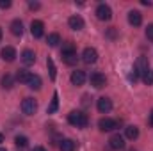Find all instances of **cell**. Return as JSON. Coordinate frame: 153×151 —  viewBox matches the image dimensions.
Listing matches in <instances>:
<instances>
[{
	"instance_id": "obj_37",
	"label": "cell",
	"mask_w": 153,
	"mask_h": 151,
	"mask_svg": "<svg viewBox=\"0 0 153 151\" xmlns=\"http://www.w3.org/2000/svg\"><path fill=\"white\" fill-rule=\"evenodd\" d=\"M2 142H4V135L0 133V144H2Z\"/></svg>"
},
{
	"instance_id": "obj_4",
	"label": "cell",
	"mask_w": 153,
	"mask_h": 151,
	"mask_svg": "<svg viewBox=\"0 0 153 151\" xmlns=\"http://www.w3.org/2000/svg\"><path fill=\"white\" fill-rule=\"evenodd\" d=\"M36 110H38V101L34 98H25L22 101V112L23 114L32 115V114H36Z\"/></svg>"
},
{
	"instance_id": "obj_23",
	"label": "cell",
	"mask_w": 153,
	"mask_h": 151,
	"mask_svg": "<svg viewBox=\"0 0 153 151\" xmlns=\"http://www.w3.org/2000/svg\"><path fill=\"white\" fill-rule=\"evenodd\" d=\"M57 109H59V94L57 93H53V96H52V103H50V107H48V114H55L57 112Z\"/></svg>"
},
{
	"instance_id": "obj_39",
	"label": "cell",
	"mask_w": 153,
	"mask_h": 151,
	"mask_svg": "<svg viewBox=\"0 0 153 151\" xmlns=\"http://www.w3.org/2000/svg\"><path fill=\"white\" fill-rule=\"evenodd\" d=\"M0 151H7V150H4V148H0Z\"/></svg>"
},
{
	"instance_id": "obj_30",
	"label": "cell",
	"mask_w": 153,
	"mask_h": 151,
	"mask_svg": "<svg viewBox=\"0 0 153 151\" xmlns=\"http://www.w3.org/2000/svg\"><path fill=\"white\" fill-rule=\"evenodd\" d=\"M146 38L150 39V41H153V23H150L146 27Z\"/></svg>"
},
{
	"instance_id": "obj_10",
	"label": "cell",
	"mask_w": 153,
	"mask_h": 151,
	"mask_svg": "<svg viewBox=\"0 0 153 151\" xmlns=\"http://www.w3.org/2000/svg\"><path fill=\"white\" fill-rule=\"evenodd\" d=\"M68 25H70V29H73V30H82L85 23H84V18H82L80 14H73V16H70Z\"/></svg>"
},
{
	"instance_id": "obj_24",
	"label": "cell",
	"mask_w": 153,
	"mask_h": 151,
	"mask_svg": "<svg viewBox=\"0 0 153 151\" xmlns=\"http://www.w3.org/2000/svg\"><path fill=\"white\" fill-rule=\"evenodd\" d=\"M0 84H2V87H4V89H11V87H13V84H14V78L9 75V73H5V75L2 76Z\"/></svg>"
},
{
	"instance_id": "obj_3",
	"label": "cell",
	"mask_w": 153,
	"mask_h": 151,
	"mask_svg": "<svg viewBox=\"0 0 153 151\" xmlns=\"http://www.w3.org/2000/svg\"><path fill=\"white\" fill-rule=\"evenodd\" d=\"M119 126V121H114V119H111V117H102L100 121H98V128L102 130V132H112Z\"/></svg>"
},
{
	"instance_id": "obj_1",
	"label": "cell",
	"mask_w": 153,
	"mask_h": 151,
	"mask_svg": "<svg viewBox=\"0 0 153 151\" xmlns=\"http://www.w3.org/2000/svg\"><path fill=\"white\" fill-rule=\"evenodd\" d=\"M68 121H70V124H73L76 128H85L89 124L87 114H84L82 110H71L68 114Z\"/></svg>"
},
{
	"instance_id": "obj_7",
	"label": "cell",
	"mask_w": 153,
	"mask_h": 151,
	"mask_svg": "<svg viewBox=\"0 0 153 151\" xmlns=\"http://www.w3.org/2000/svg\"><path fill=\"white\" fill-rule=\"evenodd\" d=\"M82 61H84L85 64H94V62L98 61V52H96V48H85V50L82 52Z\"/></svg>"
},
{
	"instance_id": "obj_28",
	"label": "cell",
	"mask_w": 153,
	"mask_h": 151,
	"mask_svg": "<svg viewBox=\"0 0 153 151\" xmlns=\"http://www.w3.org/2000/svg\"><path fill=\"white\" fill-rule=\"evenodd\" d=\"M143 82H144L146 85H153V71H152V70H150L146 75L143 76Z\"/></svg>"
},
{
	"instance_id": "obj_14",
	"label": "cell",
	"mask_w": 153,
	"mask_h": 151,
	"mask_svg": "<svg viewBox=\"0 0 153 151\" xmlns=\"http://www.w3.org/2000/svg\"><path fill=\"white\" fill-rule=\"evenodd\" d=\"M22 62H23L25 66H32V64L36 62V53H34L32 50H23V52H22Z\"/></svg>"
},
{
	"instance_id": "obj_17",
	"label": "cell",
	"mask_w": 153,
	"mask_h": 151,
	"mask_svg": "<svg viewBox=\"0 0 153 151\" xmlns=\"http://www.w3.org/2000/svg\"><path fill=\"white\" fill-rule=\"evenodd\" d=\"M41 76L39 75H30L29 78V82H27V85H29V89H32V91H39L41 89Z\"/></svg>"
},
{
	"instance_id": "obj_9",
	"label": "cell",
	"mask_w": 153,
	"mask_h": 151,
	"mask_svg": "<svg viewBox=\"0 0 153 151\" xmlns=\"http://www.w3.org/2000/svg\"><path fill=\"white\" fill-rule=\"evenodd\" d=\"M109 146H111V150H114V151L123 150V148H125V137H121L119 133L112 135V137L109 139Z\"/></svg>"
},
{
	"instance_id": "obj_33",
	"label": "cell",
	"mask_w": 153,
	"mask_h": 151,
	"mask_svg": "<svg viewBox=\"0 0 153 151\" xmlns=\"http://www.w3.org/2000/svg\"><path fill=\"white\" fill-rule=\"evenodd\" d=\"M107 36H109V38H114V36H116V30H114V29H111V30H109V34H107Z\"/></svg>"
},
{
	"instance_id": "obj_8",
	"label": "cell",
	"mask_w": 153,
	"mask_h": 151,
	"mask_svg": "<svg viewBox=\"0 0 153 151\" xmlns=\"http://www.w3.org/2000/svg\"><path fill=\"white\" fill-rule=\"evenodd\" d=\"M96 109H98V112H102V114L111 112V110H112V101H111V98H105V96L98 98V101H96Z\"/></svg>"
},
{
	"instance_id": "obj_40",
	"label": "cell",
	"mask_w": 153,
	"mask_h": 151,
	"mask_svg": "<svg viewBox=\"0 0 153 151\" xmlns=\"http://www.w3.org/2000/svg\"><path fill=\"white\" fill-rule=\"evenodd\" d=\"M128 151H137V150H128Z\"/></svg>"
},
{
	"instance_id": "obj_6",
	"label": "cell",
	"mask_w": 153,
	"mask_h": 151,
	"mask_svg": "<svg viewBox=\"0 0 153 151\" xmlns=\"http://www.w3.org/2000/svg\"><path fill=\"white\" fill-rule=\"evenodd\" d=\"M89 82H91V85H93L94 89H102V87L107 85V78H105V75H102V73H98V71L89 76Z\"/></svg>"
},
{
	"instance_id": "obj_38",
	"label": "cell",
	"mask_w": 153,
	"mask_h": 151,
	"mask_svg": "<svg viewBox=\"0 0 153 151\" xmlns=\"http://www.w3.org/2000/svg\"><path fill=\"white\" fill-rule=\"evenodd\" d=\"M0 39H2V29H0Z\"/></svg>"
},
{
	"instance_id": "obj_12",
	"label": "cell",
	"mask_w": 153,
	"mask_h": 151,
	"mask_svg": "<svg viewBox=\"0 0 153 151\" xmlns=\"http://www.w3.org/2000/svg\"><path fill=\"white\" fill-rule=\"evenodd\" d=\"M85 71H82V70H75L71 76H70V80H71V84L73 85H84V82H85Z\"/></svg>"
},
{
	"instance_id": "obj_13",
	"label": "cell",
	"mask_w": 153,
	"mask_h": 151,
	"mask_svg": "<svg viewBox=\"0 0 153 151\" xmlns=\"http://www.w3.org/2000/svg\"><path fill=\"white\" fill-rule=\"evenodd\" d=\"M0 57H2L5 62H13V61L16 59V50H14L13 46H5V48H2V52H0Z\"/></svg>"
},
{
	"instance_id": "obj_2",
	"label": "cell",
	"mask_w": 153,
	"mask_h": 151,
	"mask_svg": "<svg viewBox=\"0 0 153 151\" xmlns=\"http://www.w3.org/2000/svg\"><path fill=\"white\" fill-rule=\"evenodd\" d=\"M96 18L102 20V21H109V20L112 18V9H111V5L100 4V5L96 7Z\"/></svg>"
},
{
	"instance_id": "obj_32",
	"label": "cell",
	"mask_w": 153,
	"mask_h": 151,
	"mask_svg": "<svg viewBox=\"0 0 153 151\" xmlns=\"http://www.w3.org/2000/svg\"><path fill=\"white\" fill-rule=\"evenodd\" d=\"M29 7L30 9H39L41 5H39V2H29Z\"/></svg>"
},
{
	"instance_id": "obj_27",
	"label": "cell",
	"mask_w": 153,
	"mask_h": 151,
	"mask_svg": "<svg viewBox=\"0 0 153 151\" xmlns=\"http://www.w3.org/2000/svg\"><path fill=\"white\" fill-rule=\"evenodd\" d=\"M27 142H29V139H27L25 135H18V137L14 139V144H16L18 148H25V146H27Z\"/></svg>"
},
{
	"instance_id": "obj_5",
	"label": "cell",
	"mask_w": 153,
	"mask_h": 151,
	"mask_svg": "<svg viewBox=\"0 0 153 151\" xmlns=\"http://www.w3.org/2000/svg\"><path fill=\"white\" fill-rule=\"evenodd\" d=\"M135 71H137V75L139 76H144L148 71H150V62H148V57H144V55H141L139 59H137V62H135Z\"/></svg>"
},
{
	"instance_id": "obj_21",
	"label": "cell",
	"mask_w": 153,
	"mask_h": 151,
	"mask_svg": "<svg viewBox=\"0 0 153 151\" xmlns=\"http://www.w3.org/2000/svg\"><path fill=\"white\" fill-rule=\"evenodd\" d=\"M61 53H62V55H68V53H76V48H75V44H73L71 41H66V43H62V48H61Z\"/></svg>"
},
{
	"instance_id": "obj_29",
	"label": "cell",
	"mask_w": 153,
	"mask_h": 151,
	"mask_svg": "<svg viewBox=\"0 0 153 151\" xmlns=\"http://www.w3.org/2000/svg\"><path fill=\"white\" fill-rule=\"evenodd\" d=\"M128 80H130V82H134V84L139 80V75H137L135 68H132V70H130V73H128Z\"/></svg>"
},
{
	"instance_id": "obj_22",
	"label": "cell",
	"mask_w": 153,
	"mask_h": 151,
	"mask_svg": "<svg viewBox=\"0 0 153 151\" xmlns=\"http://www.w3.org/2000/svg\"><path fill=\"white\" fill-rule=\"evenodd\" d=\"M46 66H48L50 78H52V80H55V78H57V68H55V62H53V59H52V57H48V59H46Z\"/></svg>"
},
{
	"instance_id": "obj_19",
	"label": "cell",
	"mask_w": 153,
	"mask_h": 151,
	"mask_svg": "<svg viewBox=\"0 0 153 151\" xmlns=\"http://www.w3.org/2000/svg\"><path fill=\"white\" fill-rule=\"evenodd\" d=\"M11 32H13V36H22L23 34V23L20 20H13L11 21Z\"/></svg>"
},
{
	"instance_id": "obj_20",
	"label": "cell",
	"mask_w": 153,
	"mask_h": 151,
	"mask_svg": "<svg viewBox=\"0 0 153 151\" xmlns=\"http://www.w3.org/2000/svg\"><path fill=\"white\" fill-rule=\"evenodd\" d=\"M30 75H32V73H29L27 70H18V71H16V80H18L20 84H27L29 78H30Z\"/></svg>"
},
{
	"instance_id": "obj_34",
	"label": "cell",
	"mask_w": 153,
	"mask_h": 151,
	"mask_svg": "<svg viewBox=\"0 0 153 151\" xmlns=\"http://www.w3.org/2000/svg\"><path fill=\"white\" fill-rule=\"evenodd\" d=\"M141 4H143V5H148V7H150V5H152V2H150V0H143V2H141Z\"/></svg>"
},
{
	"instance_id": "obj_26",
	"label": "cell",
	"mask_w": 153,
	"mask_h": 151,
	"mask_svg": "<svg viewBox=\"0 0 153 151\" xmlns=\"http://www.w3.org/2000/svg\"><path fill=\"white\" fill-rule=\"evenodd\" d=\"M46 43H48V46H52V48H53V46H57V44L61 43V36L53 32V34H50V36L46 38Z\"/></svg>"
},
{
	"instance_id": "obj_15",
	"label": "cell",
	"mask_w": 153,
	"mask_h": 151,
	"mask_svg": "<svg viewBox=\"0 0 153 151\" xmlns=\"http://www.w3.org/2000/svg\"><path fill=\"white\" fill-rule=\"evenodd\" d=\"M128 23L134 25V27H139L143 23V14L139 11H130L128 13Z\"/></svg>"
},
{
	"instance_id": "obj_25",
	"label": "cell",
	"mask_w": 153,
	"mask_h": 151,
	"mask_svg": "<svg viewBox=\"0 0 153 151\" xmlns=\"http://www.w3.org/2000/svg\"><path fill=\"white\" fill-rule=\"evenodd\" d=\"M62 61H64L68 66H75L76 61H78V55H76V53H68V55H62Z\"/></svg>"
},
{
	"instance_id": "obj_18",
	"label": "cell",
	"mask_w": 153,
	"mask_h": 151,
	"mask_svg": "<svg viewBox=\"0 0 153 151\" xmlns=\"http://www.w3.org/2000/svg\"><path fill=\"white\" fill-rule=\"evenodd\" d=\"M125 137H126V139H130V141H135V139L139 137V128H137V126H134V124L126 126V128H125Z\"/></svg>"
},
{
	"instance_id": "obj_16",
	"label": "cell",
	"mask_w": 153,
	"mask_h": 151,
	"mask_svg": "<svg viewBox=\"0 0 153 151\" xmlns=\"http://www.w3.org/2000/svg\"><path fill=\"white\" fill-rule=\"evenodd\" d=\"M59 150L61 151H75L76 150V142L71 139H62L61 144H59Z\"/></svg>"
},
{
	"instance_id": "obj_36",
	"label": "cell",
	"mask_w": 153,
	"mask_h": 151,
	"mask_svg": "<svg viewBox=\"0 0 153 151\" xmlns=\"http://www.w3.org/2000/svg\"><path fill=\"white\" fill-rule=\"evenodd\" d=\"M150 124L153 126V110H152V114H150Z\"/></svg>"
},
{
	"instance_id": "obj_35",
	"label": "cell",
	"mask_w": 153,
	"mask_h": 151,
	"mask_svg": "<svg viewBox=\"0 0 153 151\" xmlns=\"http://www.w3.org/2000/svg\"><path fill=\"white\" fill-rule=\"evenodd\" d=\"M32 151H46V150H45V148H41V146H36Z\"/></svg>"
},
{
	"instance_id": "obj_11",
	"label": "cell",
	"mask_w": 153,
	"mask_h": 151,
	"mask_svg": "<svg viewBox=\"0 0 153 151\" xmlns=\"http://www.w3.org/2000/svg\"><path fill=\"white\" fill-rule=\"evenodd\" d=\"M30 32H32L34 38H43V34H45V23L41 20H34L30 23Z\"/></svg>"
},
{
	"instance_id": "obj_31",
	"label": "cell",
	"mask_w": 153,
	"mask_h": 151,
	"mask_svg": "<svg viewBox=\"0 0 153 151\" xmlns=\"http://www.w3.org/2000/svg\"><path fill=\"white\" fill-rule=\"evenodd\" d=\"M11 7V0H0V9H9Z\"/></svg>"
}]
</instances>
